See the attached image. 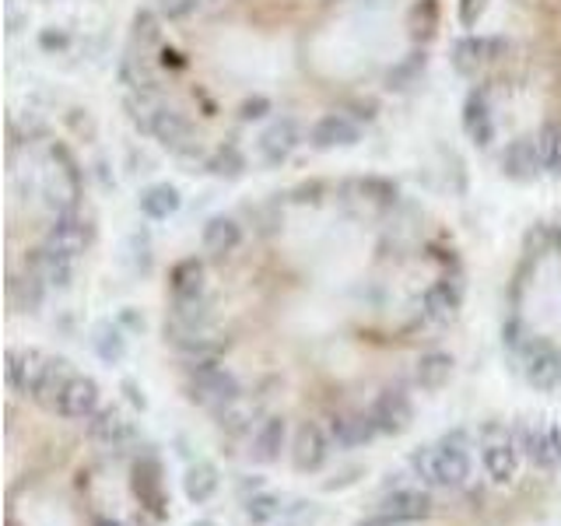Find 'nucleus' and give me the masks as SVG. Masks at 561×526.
Returning <instances> with one entry per match:
<instances>
[{"instance_id": "1", "label": "nucleus", "mask_w": 561, "mask_h": 526, "mask_svg": "<svg viewBox=\"0 0 561 526\" xmlns=\"http://www.w3.org/2000/svg\"><path fill=\"white\" fill-rule=\"evenodd\" d=\"M443 0H148L123 43L134 127L218 180L358 140L428 67Z\"/></svg>"}, {"instance_id": "2", "label": "nucleus", "mask_w": 561, "mask_h": 526, "mask_svg": "<svg viewBox=\"0 0 561 526\" xmlns=\"http://www.w3.org/2000/svg\"><path fill=\"white\" fill-rule=\"evenodd\" d=\"M463 127L519 183H561V0H456Z\"/></svg>"}, {"instance_id": "3", "label": "nucleus", "mask_w": 561, "mask_h": 526, "mask_svg": "<svg viewBox=\"0 0 561 526\" xmlns=\"http://www.w3.org/2000/svg\"><path fill=\"white\" fill-rule=\"evenodd\" d=\"M8 210L11 228H32L22 267L8 271V302L14 312H39L46 291H64L75 281L92 239L81 169L57 137L11 127Z\"/></svg>"}, {"instance_id": "4", "label": "nucleus", "mask_w": 561, "mask_h": 526, "mask_svg": "<svg viewBox=\"0 0 561 526\" xmlns=\"http://www.w3.org/2000/svg\"><path fill=\"white\" fill-rule=\"evenodd\" d=\"M411 470L425 488H460L470 478L467 435H446L438 446H417L411 453Z\"/></svg>"}, {"instance_id": "5", "label": "nucleus", "mask_w": 561, "mask_h": 526, "mask_svg": "<svg viewBox=\"0 0 561 526\" xmlns=\"http://www.w3.org/2000/svg\"><path fill=\"white\" fill-rule=\"evenodd\" d=\"M481 460L488 478L495 484H513L516 481V470H519V453L513 435H508L502 425H484L481 432Z\"/></svg>"}, {"instance_id": "6", "label": "nucleus", "mask_w": 561, "mask_h": 526, "mask_svg": "<svg viewBox=\"0 0 561 526\" xmlns=\"http://www.w3.org/2000/svg\"><path fill=\"white\" fill-rule=\"evenodd\" d=\"M130 488L140 502L145 513H151L154 519H165L169 516V502H165V484H162V464L154 460L151 453L137 456L134 467H130Z\"/></svg>"}, {"instance_id": "7", "label": "nucleus", "mask_w": 561, "mask_h": 526, "mask_svg": "<svg viewBox=\"0 0 561 526\" xmlns=\"http://www.w3.org/2000/svg\"><path fill=\"white\" fill-rule=\"evenodd\" d=\"M368 414H373L379 435H403L414 425V403L400 386H382Z\"/></svg>"}, {"instance_id": "8", "label": "nucleus", "mask_w": 561, "mask_h": 526, "mask_svg": "<svg viewBox=\"0 0 561 526\" xmlns=\"http://www.w3.org/2000/svg\"><path fill=\"white\" fill-rule=\"evenodd\" d=\"M99 397H102L99 382L84 373H75L70 382L64 386V393L57 397V403H53V414L64 418V421H88L102 408Z\"/></svg>"}, {"instance_id": "9", "label": "nucleus", "mask_w": 561, "mask_h": 526, "mask_svg": "<svg viewBox=\"0 0 561 526\" xmlns=\"http://www.w3.org/2000/svg\"><path fill=\"white\" fill-rule=\"evenodd\" d=\"M330 435L323 425H316V421H302V425L295 428L291 435V467L298 473H316L323 470L327 456H330Z\"/></svg>"}, {"instance_id": "10", "label": "nucleus", "mask_w": 561, "mask_h": 526, "mask_svg": "<svg viewBox=\"0 0 561 526\" xmlns=\"http://www.w3.org/2000/svg\"><path fill=\"white\" fill-rule=\"evenodd\" d=\"M88 438L102 449H127L130 443H137V428L119 408L105 403V408H99L88 418Z\"/></svg>"}, {"instance_id": "11", "label": "nucleus", "mask_w": 561, "mask_h": 526, "mask_svg": "<svg viewBox=\"0 0 561 526\" xmlns=\"http://www.w3.org/2000/svg\"><path fill=\"white\" fill-rule=\"evenodd\" d=\"M432 495L425 488H393V491H386V495L379 499V513L382 516H393L400 523H421V519H428L432 516Z\"/></svg>"}, {"instance_id": "12", "label": "nucleus", "mask_w": 561, "mask_h": 526, "mask_svg": "<svg viewBox=\"0 0 561 526\" xmlns=\"http://www.w3.org/2000/svg\"><path fill=\"white\" fill-rule=\"evenodd\" d=\"M46 362H49V355H46V351H39V347H11L8 351V368H4L8 386H11L14 393L28 397L35 390V382H39Z\"/></svg>"}, {"instance_id": "13", "label": "nucleus", "mask_w": 561, "mask_h": 526, "mask_svg": "<svg viewBox=\"0 0 561 526\" xmlns=\"http://www.w3.org/2000/svg\"><path fill=\"white\" fill-rule=\"evenodd\" d=\"M519 449H526V460L540 470H551L561 464V428L551 425H526L519 432Z\"/></svg>"}, {"instance_id": "14", "label": "nucleus", "mask_w": 561, "mask_h": 526, "mask_svg": "<svg viewBox=\"0 0 561 526\" xmlns=\"http://www.w3.org/2000/svg\"><path fill=\"white\" fill-rule=\"evenodd\" d=\"M376 435H379V428H376V421L368 411H362V414H333L330 418V443L337 449L365 446V443H373Z\"/></svg>"}, {"instance_id": "15", "label": "nucleus", "mask_w": 561, "mask_h": 526, "mask_svg": "<svg viewBox=\"0 0 561 526\" xmlns=\"http://www.w3.org/2000/svg\"><path fill=\"white\" fill-rule=\"evenodd\" d=\"M288 443V418L285 414H267L253 432V460L256 464H274L280 449Z\"/></svg>"}, {"instance_id": "16", "label": "nucleus", "mask_w": 561, "mask_h": 526, "mask_svg": "<svg viewBox=\"0 0 561 526\" xmlns=\"http://www.w3.org/2000/svg\"><path fill=\"white\" fill-rule=\"evenodd\" d=\"M75 373H78V368L70 365L67 358H53L49 355L43 376H39V382H35V390L28 397L39 403L43 411H53V403H57V397L64 393V386L70 382V376H75Z\"/></svg>"}, {"instance_id": "17", "label": "nucleus", "mask_w": 561, "mask_h": 526, "mask_svg": "<svg viewBox=\"0 0 561 526\" xmlns=\"http://www.w3.org/2000/svg\"><path fill=\"white\" fill-rule=\"evenodd\" d=\"M218 488H221V473L218 467L210 464V460H197V464H190L186 473H183V495L193 502V505H204L218 495Z\"/></svg>"}, {"instance_id": "18", "label": "nucleus", "mask_w": 561, "mask_h": 526, "mask_svg": "<svg viewBox=\"0 0 561 526\" xmlns=\"http://www.w3.org/2000/svg\"><path fill=\"white\" fill-rule=\"evenodd\" d=\"M449 376H453V355H449V351H435L432 347L414 368V386H417V390H425V393H435V390H443V386L449 382Z\"/></svg>"}, {"instance_id": "19", "label": "nucleus", "mask_w": 561, "mask_h": 526, "mask_svg": "<svg viewBox=\"0 0 561 526\" xmlns=\"http://www.w3.org/2000/svg\"><path fill=\"white\" fill-rule=\"evenodd\" d=\"M242 513L253 526H271L280 513H285V505H280L274 491H253V495L242 502Z\"/></svg>"}, {"instance_id": "20", "label": "nucleus", "mask_w": 561, "mask_h": 526, "mask_svg": "<svg viewBox=\"0 0 561 526\" xmlns=\"http://www.w3.org/2000/svg\"><path fill=\"white\" fill-rule=\"evenodd\" d=\"M355 526H408V523H400V519H393V516L376 513V516H368V519H362V523H355Z\"/></svg>"}, {"instance_id": "21", "label": "nucleus", "mask_w": 561, "mask_h": 526, "mask_svg": "<svg viewBox=\"0 0 561 526\" xmlns=\"http://www.w3.org/2000/svg\"><path fill=\"white\" fill-rule=\"evenodd\" d=\"M123 390H127L130 403H137V408H140V411H145V397H140V393L134 390V386H130V382H123Z\"/></svg>"}, {"instance_id": "22", "label": "nucleus", "mask_w": 561, "mask_h": 526, "mask_svg": "<svg viewBox=\"0 0 561 526\" xmlns=\"http://www.w3.org/2000/svg\"><path fill=\"white\" fill-rule=\"evenodd\" d=\"M92 526H123V523H119V519H113V516H99Z\"/></svg>"}, {"instance_id": "23", "label": "nucleus", "mask_w": 561, "mask_h": 526, "mask_svg": "<svg viewBox=\"0 0 561 526\" xmlns=\"http://www.w3.org/2000/svg\"><path fill=\"white\" fill-rule=\"evenodd\" d=\"M190 526H218V523H210V519H197V523H190Z\"/></svg>"}, {"instance_id": "24", "label": "nucleus", "mask_w": 561, "mask_h": 526, "mask_svg": "<svg viewBox=\"0 0 561 526\" xmlns=\"http://www.w3.org/2000/svg\"><path fill=\"white\" fill-rule=\"evenodd\" d=\"M8 526H22V523H18V519H8Z\"/></svg>"}]
</instances>
